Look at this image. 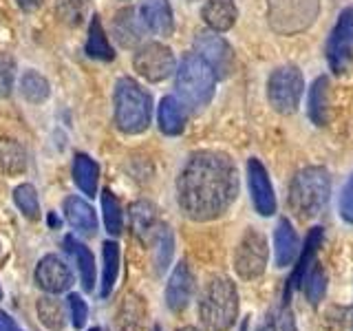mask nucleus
<instances>
[{"mask_svg": "<svg viewBox=\"0 0 353 331\" xmlns=\"http://www.w3.org/2000/svg\"><path fill=\"white\" fill-rule=\"evenodd\" d=\"M239 194V172L228 154L199 150L185 161L176 181V199L181 212L205 223L223 217Z\"/></svg>", "mask_w": 353, "mask_h": 331, "instance_id": "obj_1", "label": "nucleus"}, {"mask_svg": "<svg viewBox=\"0 0 353 331\" xmlns=\"http://www.w3.org/2000/svg\"><path fill=\"white\" fill-rule=\"evenodd\" d=\"M331 199V174L323 166L298 170L290 185V205L303 219L318 217Z\"/></svg>", "mask_w": 353, "mask_h": 331, "instance_id": "obj_2", "label": "nucleus"}, {"mask_svg": "<svg viewBox=\"0 0 353 331\" xmlns=\"http://www.w3.org/2000/svg\"><path fill=\"white\" fill-rule=\"evenodd\" d=\"M199 316L208 331H228L239 318V292L230 279L210 281L199 303Z\"/></svg>", "mask_w": 353, "mask_h": 331, "instance_id": "obj_3", "label": "nucleus"}, {"mask_svg": "<svg viewBox=\"0 0 353 331\" xmlns=\"http://www.w3.org/2000/svg\"><path fill=\"white\" fill-rule=\"evenodd\" d=\"M113 99H115V124L119 130L128 132V135H139V132L148 128L152 102L150 95L135 80H130V77L117 80Z\"/></svg>", "mask_w": 353, "mask_h": 331, "instance_id": "obj_4", "label": "nucleus"}, {"mask_svg": "<svg viewBox=\"0 0 353 331\" xmlns=\"http://www.w3.org/2000/svg\"><path fill=\"white\" fill-rule=\"evenodd\" d=\"M216 86V75L196 53L185 55L176 69L174 88L183 106L203 108L212 102Z\"/></svg>", "mask_w": 353, "mask_h": 331, "instance_id": "obj_5", "label": "nucleus"}, {"mask_svg": "<svg viewBox=\"0 0 353 331\" xmlns=\"http://www.w3.org/2000/svg\"><path fill=\"white\" fill-rule=\"evenodd\" d=\"M303 73L296 66H281V69H276L268 80V99L272 108L281 115L296 113L303 97Z\"/></svg>", "mask_w": 353, "mask_h": 331, "instance_id": "obj_6", "label": "nucleus"}, {"mask_svg": "<svg viewBox=\"0 0 353 331\" xmlns=\"http://www.w3.org/2000/svg\"><path fill=\"white\" fill-rule=\"evenodd\" d=\"M268 257H270L268 239L259 230H248L234 254V270L243 281H254L265 274Z\"/></svg>", "mask_w": 353, "mask_h": 331, "instance_id": "obj_7", "label": "nucleus"}, {"mask_svg": "<svg viewBox=\"0 0 353 331\" xmlns=\"http://www.w3.org/2000/svg\"><path fill=\"white\" fill-rule=\"evenodd\" d=\"M316 11V0H270L272 27L281 33H294L309 27Z\"/></svg>", "mask_w": 353, "mask_h": 331, "instance_id": "obj_8", "label": "nucleus"}, {"mask_svg": "<svg viewBox=\"0 0 353 331\" xmlns=\"http://www.w3.org/2000/svg\"><path fill=\"white\" fill-rule=\"evenodd\" d=\"M194 53L201 58L210 69L214 71L216 80H223L234 69V51L230 44L216 36V31H201L194 38Z\"/></svg>", "mask_w": 353, "mask_h": 331, "instance_id": "obj_9", "label": "nucleus"}, {"mask_svg": "<svg viewBox=\"0 0 353 331\" xmlns=\"http://www.w3.org/2000/svg\"><path fill=\"white\" fill-rule=\"evenodd\" d=\"M135 71L148 82H161L174 71V55L172 51L159 42H150L141 47L132 58Z\"/></svg>", "mask_w": 353, "mask_h": 331, "instance_id": "obj_10", "label": "nucleus"}, {"mask_svg": "<svg viewBox=\"0 0 353 331\" xmlns=\"http://www.w3.org/2000/svg\"><path fill=\"white\" fill-rule=\"evenodd\" d=\"M327 62L331 71L338 75H345L353 64V40L347 25V14L342 11L336 27L331 29V36L327 40Z\"/></svg>", "mask_w": 353, "mask_h": 331, "instance_id": "obj_11", "label": "nucleus"}, {"mask_svg": "<svg viewBox=\"0 0 353 331\" xmlns=\"http://www.w3.org/2000/svg\"><path fill=\"white\" fill-rule=\"evenodd\" d=\"M248 183H250V194H252L256 212L261 217H272L276 212V197H274L270 174L259 159L248 161Z\"/></svg>", "mask_w": 353, "mask_h": 331, "instance_id": "obj_12", "label": "nucleus"}, {"mask_svg": "<svg viewBox=\"0 0 353 331\" xmlns=\"http://www.w3.org/2000/svg\"><path fill=\"white\" fill-rule=\"evenodd\" d=\"M36 283L42 287L44 292H49V294H62L66 290H71L73 272L69 270V265H66L60 257L49 254V257H44L38 263V268H36Z\"/></svg>", "mask_w": 353, "mask_h": 331, "instance_id": "obj_13", "label": "nucleus"}, {"mask_svg": "<svg viewBox=\"0 0 353 331\" xmlns=\"http://www.w3.org/2000/svg\"><path fill=\"white\" fill-rule=\"evenodd\" d=\"M194 294V276L188 263H179L174 268L170 283L165 287V305H168L172 312H183V309L190 305Z\"/></svg>", "mask_w": 353, "mask_h": 331, "instance_id": "obj_14", "label": "nucleus"}, {"mask_svg": "<svg viewBox=\"0 0 353 331\" xmlns=\"http://www.w3.org/2000/svg\"><path fill=\"white\" fill-rule=\"evenodd\" d=\"M323 237H325V230L323 228H312L309 230V234L305 239V245L301 248V252H298L296 257V265H294V272L290 276V281H287V292H285V305L290 303V296L294 290H298L303 283V276L305 272L309 270V265H312L318 257V248L320 243H323Z\"/></svg>", "mask_w": 353, "mask_h": 331, "instance_id": "obj_15", "label": "nucleus"}, {"mask_svg": "<svg viewBox=\"0 0 353 331\" xmlns=\"http://www.w3.org/2000/svg\"><path fill=\"white\" fill-rule=\"evenodd\" d=\"M137 14L146 31L154 33V36H170L172 9L168 0H141Z\"/></svg>", "mask_w": 353, "mask_h": 331, "instance_id": "obj_16", "label": "nucleus"}, {"mask_svg": "<svg viewBox=\"0 0 353 331\" xmlns=\"http://www.w3.org/2000/svg\"><path fill=\"white\" fill-rule=\"evenodd\" d=\"M301 252V241L290 219H281L274 232V259L279 268H290Z\"/></svg>", "mask_w": 353, "mask_h": 331, "instance_id": "obj_17", "label": "nucleus"}, {"mask_svg": "<svg viewBox=\"0 0 353 331\" xmlns=\"http://www.w3.org/2000/svg\"><path fill=\"white\" fill-rule=\"evenodd\" d=\"M64 248L66 252L71 254V259L77 265V272H80V281L82 287L86 292H93L95 287V276H97V268H95V259H93V252L88 250L82 241H77L73 234H66L64 237Z\"/></svg>", "mask_w": 353, "mask_h": 331, "instance_id": "obj_18", "label": "nucleus"}, {"mask_svg": "<svg viewBox=\"0 0 353 331\" xmlns=\"http://www.w3.org/2000/svg\"><path fill=\"white\" fill-rule=\"evenodd\" d=\"M143 25L139 20V14L132 7H126V9H119L117 16L113 20V33L117 42L121 44L124 49H132L135 44L141 42L143 38Z\"/></svg>", "mask_w": 353, "mask_h": 331, "instance_id": "obj_19", "label": "nucleus"}, {"mask_svg": "<svg viewBox=\"0 0 353 331\" xmlns=\"http://www.w3.org/2000/svg\"><path fill=\"white\" fill-rule=\"evenodd\" d=\"M64 217L66 221L84 237H93L97 230V217L91 203H86L82 197H69L64 201Z\"/></svg>", "mask_w": 353, "mask_h": 331, "instance_id": "obj_20", "label": "nucleus"}, {"mask_svg": "<svg viewBox=\"0 0 353 331\" xmlns=\"http://www.w3.org/2000/svg\"><path fill=\"white\" fill-rule=\"evenodd\" d=\"M201 16L210 31H228L234 27L239 11L234 0H205Z\"/></svg>", "mask_w": 353, "mask_h": 331, "instance_id": "obj_21", "label": "nucleus"}, {"mask_svg": "<svg viewBox=\"0 0 353 331\" xmlns=\"http://www.w3.org/2000/svg\"><path fill=\"white\" fill-rule=\"evenodd\" d=\"M130 223H132V232H135L143 243H148L150 239L157 237V232L161 228L157 221V210L148 201H137L130 205Z\"/></svg>", "mask_w": 353, "mask_h": 331, "instance_id": "obj_22", "label": "nucleus"}, {"mask_svg": "<svg viewBox=\"0 0 353 331\" xmlns=\"http://www.w3.org/2000/svg\"><path fill=\"white\" fill-rule=\"evenodd\" d=\"M159 128L165 135H181L185 128V106L172 95L159 102Z\"/></svg>", "mask_w": 353, "mask_h": 331, "instance_id": "obj_23", "label": "nucleus"}, {"mask_svg": "<svg viewBox=\"0 0 353 331\" xmlns=\"http://www.w3.org/2000/svg\"><path fill=\"white\" fill-rule=\"evenodd\" d=\"M307 113L316 126L327 124V119H329V77L327 75H320L314 80L312 91H309Z\"/></svg>", "mask_w": 353, "mask_h": 331, "instance_id": "obj_24", "label": "nucleus"}, {"mask_svg": "<svg viewBox=\"0 0 353 331\" xmlns=\"http://www.w3.org/2000/svg\"><path fill=\"white\" fill-rule=\"evenodd\" d=\"M73 179L75 185L86 197H95L97 194V179H99V166L88 157V154H77L75 163H73Z\"/></svg>", "mask_w": 353, "mask_h": 331, "instance_id": "obj_25", "label": "nucleus"}, {"mask_svg": "<svg viewBox=\"0 0 353 331\" xmlns=\"http://www.w3.org/2000/svg\"><path fill=\"white\" fill-rule=\"evenodd\" d=\"M27 168V152L16 139H0V172L20 174Z\"/></svg>", "mask_w": 353, "mask_h": 331, "instance_id": "obj_26", "label": "nucleus"}, {"mask_svg": "<svg viewBox=\"0 0 353 331\" xmlns=\"http://www.w3.org/2000/svg\"><path fill=\"white\" fill-rule=\"evenodd\" d=\"M86 55L88 58H95V60H113L115 53L110 42L106 38V33L102 29V22L95 16L91 20V27H88V40H86Z\"/></svg>", "mask_w": 353, "mask_h": 331, "instance_id": "obj_27", "label": "nucleus"}, {"mask_svg": "<svg viewBox=\"0 0 353 331\" xmlns=\"http://www.w3.org/2000/svg\"><path fill=\"white\" fill-rule=\"evenodd\" d=\"M303 290H305L307 301L312 303V305H318L325 298V292H327V272H325V268L318 261H314L312 265H309V270L305 272V276H303Z\"/></svg>", "mask_w": 353, "mask_h": 331, "instance_id": "obj_28", "label": "nucleus"}, {"mask_svg": "<svg viewBox=\"0 0 353 331\" xmlns=\"http://www.w3.org/2000/svg\"><path fill=\"white\" fill-rule=\"evenodd\" d=\"M20 93L22 97L27 99L31 104H42L44 99L49 97L51 88H49V82L47 77L40 75L38 71H27L25 75L20 77Z\"/></svg>", "mask_w": 353, "mask_h": 331, "instance_id": "obj_29", "label": "nucleus"}, {"mask_svg": "<svg viewBox=\"0 0 353 331\" xmlns=\"http://www.w3.org/2000/svg\"><path fill=\"white\" fill-rule=\"evenodd\" d=\"M102 257H104L102 296H108L110 292H113L115 281H117V274H119V248H117V243H115V241H106V243H104Z\"/></svg>", "mask_w": 353, "mask_h": 331, "instance_id": "obj_30", "label": "nucleus"}, {"mask_svg": "<svg viewBox=\"0 0 353 331\" xmlns=\"http://www.w3.org/2000/svg\"><path fill=\"white\" fill-rule=\"evenodd\" d=\"M38 318L40 323L51 329V331H60L64 327V307L60 301H55L51 296H44L38 301Z\"/></svg>", "mask_w": 353, "mask_h": 331, "instance_id": "obj_31", "label": "nucleus"}, {"mask_svg": "<svg viewBox=\"0 0 353 331\" xmlns=\"http://www.w3.org/2000/svg\"><path fill=\"white\" fill-rule=\"evenodd\" d=\"M14 201L20 208V212L27 219L36 221L40 217V201H38V192L31 183H22L14 190Z\"/></svg>", "mask_w": 353, "mask_h": 331, "instance_id": "obj_32", "label": "nucleus"}, {"mask_svg": "<svg viewBox=\"0 0 353 331\" xmlns=\"http://www.w3.org/2000/svg\"><path fill=\"white\" fill-rule=\"evenodd\" d=\"M102 210H104V225H106V232L113 237H119L121 228H124V219H121V208H119V201L113 197L110 190H104L102 192Z\"/></svg>", "mask_w": 353, "mask_h": 331, "instance_id": "obj_33", "label": "nucleus"}, {"mask_svg": "<svg viewBox=\"0 0 353 331\" xmlns=\"http://www.w3.org/2000/svg\"><path fill=\"white\" fill-rule=\"evenodd\" d=\"M88 9V0H55V14L69 27H77Z\"/></svg>", "mask_w": 353, "mask_h": 331, "instance_id": "obj_34", "label": "nucleus"}, {"mask_svg": "<svg viewBox=\"0 0 353 331\" xmlns=\"http://www.w3.org/2000/svg\"><path fill=\"white\" fill-rule=\"evenodd\" d=\"M154 241H157V250H154V254H157V268L159 272H163L172 259V232L161 225Z\"/></svg>", "mask_w": 353, "mask_h": 331, "instance_id": "obj_35", "label": "nucleus"}, {"mask_svg": "<svg viewBox=\"0 0 353 331\" xmlns=\"http://www.w3.org/2000/svg\"><path fill=\"white\" fill-rule=\"evenodd\" d=\"M259 331H296V320H294V314L290 312V307L285 305L276 314H272L268 323Z\"/></svg>", "mask_w": 353, "mask_h": 331, "instance_id": "obj_36", "label": "nucleus"}, {"mask_svg": "<svg viewBox=\"0 0 353 331\" xmlns=\"http://www.w3.org/2000/svg\"><path fill=\"white\" fill-rule=\"evenodd\" d=\"M338 208H340L342 221H345V223H349V225H353V172H351V177L347 179L345 188H342Z\"/></svg>", "mask_w": 353, "mask_h": 331, "instance_id": "obj_37", "label": "nucleus"}, {"mask_svg": "<svg viewBox=\"0 0 353 331\" xmlns=\"http://www.w3.org/2000/svg\"><path fill=\"white\" fill-rule=\"evenodd\" d=\"M14 69L16 62L9 58V55L0 53V95H9L11 84H14Z\"/></svg>", "mask_w": 353, "mask_h": 331, "instance_id": "obj_38", "label": "nucleus"}, {"mask_svg": "<svg viewBox=\"0 0 353 331\" xmlns=\"http://www.w3.org/2000/svg\"><path fill=\"white\" fill-rule=\"evenodd\" d=\"M69 309H71V318H73V327L75 329H82L86 325V318H88V307L82 301V296L71 294L69 296Z\"/></svg>", "mask_w": 353, "mask_h": 331, "instance_id": "obj_39", "label": "nucleus"}, {"mask_svg": "<svg viewBox=\"0 0 353 331\" xmlns=\"http://www.w3.org/2000/svg\"><path fill=\"white\" fill-rule=\"evenodd\" d=\"M0 331H20V327L5 312H0Z\"/></svg>", "mask_w": 353, "mask_h": 331, "instance_id": "obj_40", "label": "nucleus"}, {"mask_svg": "<svg viewBox=\"0 0 353 331\" xmlns=\"http://www.w3.org/2000/svg\"><path fill=\"white\" fill-rule=\"evenodd\" d=\"M16 3L22 11H36L42 5V0H16Z\"/></svg>", "mask_w": 353, "mask_h": 331, "instance_id": "obj_41", "label": "nucleus"}, {"mask_svg": "<svg viewBox=\"0 0 353 331\" xmlns=\"http://www.w3.org/2000/svg\"><path fill=\"white\" fill-rule=\"evenodd\" d=\"M347 14V25H349V33H351V40H353V5L345 9Z\"/></svg>", "mask_w": 353, "mask_h": 331, "instance_id": "obj_42", "label": "nucleus"}, {"mask_svg": "<svg viewBox=\"0 0 353 331\" xmlns=\"http://www.w3.org/2000/svg\"><path fill=\"white\" fill-rule=\"evenodd\" d=\"M176 331H199L196 327H181V329H176Z\"/></svg>", "mask_w": 353, "mask_h": 331, "instance_id": "obj_43", "label": "nucleus"}, {"mask_svg": "<svg viewBox=\"0 0 353 331\" xmlns=\"http://www.w3.org/2000/svg\"><path fill=\"white\" fill-rule=\"evenodd\" d=\"M241 331H248V323H243V329Z\"/></svg>", "mask_w": 353, "mask_h": 331, "instance_id": "obj_44", "label": "nucleus"}, {"mask_svg": "<svg viewBox=\"0 0 353 331\" xmlns=\"http://www.w3.org/2000/svg\"><path fill=\"white\" fill-rule=\"evenodd\" d=\"M91 331H102V329H91Z\"/></svg>", "mask_w": 353, "mask_h": 331, "instance_id": "obj_45", "label": "nucleus"}, {"mask_svg": "<svg viewBox=\"0 0 353 331\" xmlns=\"http://www.w3.org/2000/svg\"><path fill=\"white\" fill-rule=\"evenodd\" d=\"M154 331H159V327H154Z\"/></svg>", "mask_w": 353, "mask_h": 331, "instance_id": "obj_46", "label": "nucleus"}, {"mask_svg": "<svg viewBox=\"0 0 353 331\" xmlns=\"http://www.w3.org/2000/svg\"><path fill=\"white\" fill-rule=\"evenodd\" d=\"M0 296H3V290H0Z\"/></svg>", "mask_w": 353, "mask_h": 331, "instance_id": "obj_47", "label": "nucleus"}]
</instances>
